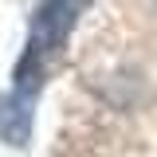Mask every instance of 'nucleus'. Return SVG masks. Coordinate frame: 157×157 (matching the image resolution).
<instances>
[{
  "label": "nucleus",
  "instance_id": "1",
  "mask_svg": "<svg viewBox=\"0 0 157 157\" xmlns=\"http://www.w3.org/2000/svg\"><path fill=\"white\" fill-rule=\"evenodd\" d=\"M86 8V0H43L32 16V32H28V43L16 59V71H12V86L20 90H32L39 94L43 90V78L51 71V63L63 55L67 47V36L78 24Z\"/></svg>",
  "mask_w": 157,
  "mask_h": 157
},
{
  "label": "nucleus",
  "instance_id": "2",
  "mask_svg": "<svg viewBox=\"0 0 157 157\" xmlns=\"http://www.w3.org/2000/svg\"><path fill=\"white\" fill-rule=\"evenodd\" d=\"M36 98L32 90L12 86L0 98V141L8 145H28L32 141V118H36Z\"/></svg>",
  "mask_w": 157,
  "mask_h": 157
}]
</instances>
